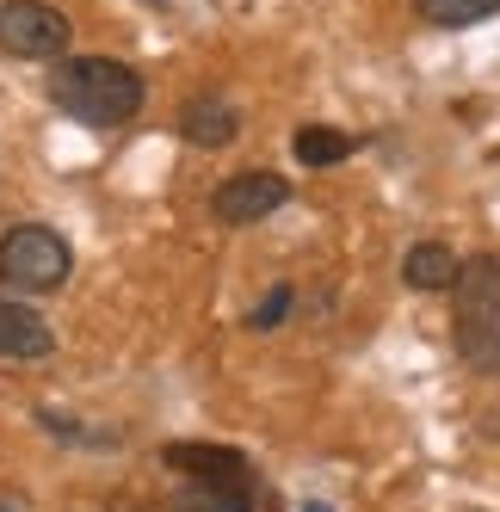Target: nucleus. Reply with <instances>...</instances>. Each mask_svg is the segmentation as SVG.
Returning a JSON list of instances; mask_svg holds the SVG:
<instances>
[{
  "label": "nucleus",
  "instance_id": "obj_12",
  "mask_svg": "<svg viewBox=\"0 0 500 512\" xmlns=\"http://www.w3.org/2000/svg\"><path fill=\"white\" fill-rule=\"evenodd\" d=\"M414 13L426 25H439V31H463V25H482L500 13V0H414Z\"/></svg>",
  "mask_w": 500,
  "mask_h": 512
},
{
  "label": "nucleus",
  "instance_id": "obj_5",
  "mask_svg": "<svg viewBox=\"0 0 500 512\" xmlns=\"http://www.w3.org/2000/svg\"><path fill=\"white\" fill-rule=\"evenodd\" d=\"M284 204H291V179H284V173H266V167L235 173V179H223V186L210 192V216H217V223H229V229L266 223V216L284 210Z\"/></svg>",
  "mask_w": 500,
  "mask_h": 512
},
{
  "label": "nucleus",
  "instance_id": "obj_6",
  "mask_svg": "<svg viewBox=\"0 0 500 512\" xmlns=\"http://www.w3.org/2000/svg\"><path fill=\"white\" fill-rule=\"evenodd\" d=\"M161 463L180 475V482H254V463L235 445H198V438H173L161 445Z\"/></svg>",
  "mask_w": 500,
  "mask_h": 512
},
{
  "label": "nucleus",
  "instance_id": "obj_7",
  "mask_svg": "<svg viewBox=\"0 0 500 512\" xmlns=\"http://www.w3.org/2000/svg\"><path fill=\"white\" fill-rule=\"evenodd\" d=\"M180 136L192 142V149H229V142L241 136V118H235V105L217 99V93H192L180 105Z\"/></svg>",
  "mask_w": 500,
  "mask_h": 512
},
{
  "label": "nucleus",
  "instance_id": "obj_3",
  "mask_svg": "<svg viewBox=\"0 0 500 512\" xmlns=\"http://www.w3.org/2000/svg\"><path fill=\"white\" fill-rule=\"evenodd\" d=\"M68 272H75V247H68L62 229L19 223V229L0 235V284L13 297H50V290L68 284Z\"/></svg>",
  "mask_w": 500,
  "mask_h": 512
},
{
  "label": "nucleus",
  "instance_id": "obj_13",
  "mask_svg": "<svg viewBox=\"0 0 500 512\" xmlns=\"http://www.w3.org/2000/svg\"><path fill=\"white\" fill-rule=\"evenodd\" d=\"M291 309H297V290L291 284H272L266 297L254 303V315H247V327H254V334H272V327L291 321Z\"/></svg>",
  "mask_w": 500,
  "mask_h": 512
},
{
  "label": "nucleus",
  "instance_id": "obj_9",
  "mask_svg": "<svg viewBox=\"0 0 500 512\" xmlns=\"http://www.w3.org/2000/svg\"><path fill=\"white\" fill-rule=\"evenodd\" d=\"M457 272H463V260H457L445 241H414V247L402 253V284L420 290V297H439V290H451Z\"/></svg>",
  "mask_w": 500,
  "mask_h": 512
},
{
  "label": "nucleus",
  "instance_id": "obj_8",
  "mask_svg": "<svg viewBox=\"0 0 500 512\" xmlns=\"http://www.w3.org/2000/svg\"><path fill=\"white\" fill-rule=\"evenodd\" d=\"M56 334L44 327V315H31L19 297H0V358H50Z\"/></svg>",
  "mask_w": 500,
  "mask_h": 512
},
{
  "label": "nucleus",
  "instance_id": "obj_15",
  "mask_svg": "<svg viewBox=\"0 0 500 512\" xmlns=\"http://www.w3.org/2000/svg\"><path fill=\"white\" fill-rule=\"evenodd\" d=\"M0 512H7V506H0Z\"/></svg>",
  "mask_w": 500,
  "mask_h": 512
},
{
  "label": "nucleus",
  "instance_id": "obj_10",
  "mask_svg": "<svg viewBox=\"0 0 500 512\" xmlns=\"http://www.w3.org/2000/svg\"><path fill=\"white\" fill-rule=\"evenodd\" d=\"M167 512H260V482H186Z\"/></svg>",
  "mask_w": 500,
  "mask_h": 512
},
{
  "label": "nucleus",
  "instance_id": "obj_2",
  "mask_svg": "<svg viewBox=\"0 0 500 512\" xmlns=\"http://www.w3.org/2000/svg\"><path fill=\"white\" fill-rule=\"evenodd\" d=\"M451 340L476 377H500V260L476 253L451 284Z\"/></svg>",
  "mask_w": 500,
  "mask_h": 512
},
{
  "label": "nucleus",
  "instance_id": "obj_14",
  "mask_svg": "<svg viewBox=\"0 0 500 512\" xmlns=\"http://www.w3.org/2000/svg\"><path fill=\"white\" fill-rule=\"evenodd\" d=\"M303 512H328V506H303Z\"/></svg>",
  "mask_w": 500,
  "mask_h": 512
},
{
  "label": "nucleus",
  "instance_id": "obj_4",
  "mask_svg": "<svg viewBox=\"0 0 500 512\" xmlns=\"http://www.w3.org/2000/svg\"><path fill=\"white\" fill-rule=\"evenodd\" d=\"M0 50L25 62H62L68 56V13L50 0H7L0 7Z\"/></svg>",
  "mask_w": 500,
  "mask_h": 512
},
{
  "label": "nucleus",
  "instance_id": "obj_1",
  "mask_svg": "<svg viewBox=\"0 0 500 512\" xmlns=\"http://www.w3.org/2000/svg\"><path fill=\"white\" fill-rule=\"evenodd\" d=\"M44 87H50L56 112H68L87 130H118V124H130L142 112V99H149L142 75L118 56H62Z\"/></svg>",
  "mask_w": 500,
  "mask_h": 512
},
{
  "label": "nucleus",
  "instance_id": "obj_11",
  "mask_svg": "<svg viewBox=\"0 0 500 512\" xmlns=\"http://www.w3.org/2000/svg\"><path fill=\"white\" fill-rule=\"evenodd\" d=\"M359 142H352L346 130H334V124H303L297 136H291V155H297V167H340Z\"/></svg>",
  "mask_w": 500,
  "mask_h": 512
}]
</instances>
